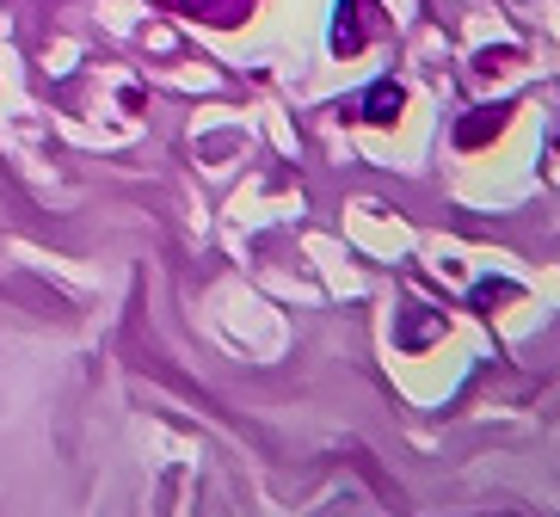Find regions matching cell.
<instances>
[{"label":"cell","mask_w":560,"mask_h":517,"mask_svg":"<svg viewBox=\"0 0 560 517\" xmlns=\"http://www.w3.org/2000/svg\"><path fill=\"white\" fill-rule=\"evenodd\" d=\"M154 7H166V13H179V19H203V25H222V32L247 25V13H253V0H154Z\"/></svg>","instance_id":"cell-1"},{"label":"cell","mask_w":560,"mask_h":517,"mask_svg":"<svg viewBox=\"0 0 560 517\" xmlns=\"http://www.w3.org/2000/svg\"><path fill=\"white\" fill-rule=\"evenodd\" d=\"M363 117H370V124H395V117H400V86L395 81H376L370 93H363Z\"/></svg>","instance_id":"cell-2"}]
</instances>
